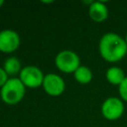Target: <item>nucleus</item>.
Listing matches in <instances>:
<instances>
[{"label":"nucleus","mask_w":127,"mask_h":127,"mask_svg":"<svg viewBox=\"0 0 127 127\" xmlns=\"http://www.w3.org/2000/svg\"><path fill=\"white\" fill-rule=\"evenodd\" d=\"M98 51L103 60L108 63H116L126 56L127 43L120 35L109 32L100 38Z\"/></svg>","instance_id":"f257e3e1"},{"label":"nucleus","mask_w":127,"mask_h":127,"mask_svg":"<svg viewBox=\"0 0 127 127\" xmlns=\"http://www.w3.org/2000/svg\"><path fill=\"white\" fill-rule=\"evenodd\" d=\"M0 95L2 100L10 105H14L22 100L25 95V85L17 77L9 78L1 87Z\"/></svg>","instance_id":"f03ea898"},{"label":"nucleus","mask_w":127,"mask_h":127,"mask_svg":"<svg viewBox=\"0 0 127 127\" xmlns=\"http://www.w3.org/2000/svg\"><path fill=\"white\" fill-rule=\"evenodd\" d=\"M55 64L60 70L65 73H70L74 72L80 65V60L78 55L73 51L64 50L56 56Z\"/></svg>","instance_id":"7ed1b4c3"},{"label":"nucleus","mask_w":127,"mask_h":127,"mask_svg":"<svg viewBox=\"0 0 127 127\" xmlns=\"http://www.w3.org/2000/svg\"><path fill=\"white\" fill-rule=\"evenodd\" d=\"M124 108V101L120 97L111 96L103 101L101 105V113L105 119L115 121L123 115Z\"/></svg>","instance_id":"20e7f679"},{"label":"nucleus","mask_w":127,"mask_h":127,"mask_svg":"<svg viewBox=\"0 0 127 127\" xmlns=\"http://www.w3.org/2000/svg\"><path fill=\"white\" fill-rule=\"evenodd\" d=\"M45 75L42 70L35 65H27L23 67L19 73L20 80L24 83L25 86L36 88L43 84Z\"/></svg>","instance_id":"39448f33"},{"label":"nucleus","mask_w":127,"mask_h":127,"mask_svg":"<svg viewBox=\"0 0 127 127\" xmlns=\"http://www.w3.org/2000/svg\"><path fill=\"white\" fill-rule=\"evenodd\" d=\"M42 85L44 87V90L52 96L61 95L64 91V88H65V83L63 77L56 73L46 74Z\"/></svg>","instance_id":"423d86ee"},{"label":"nucleus","mask_w":127,"mask_h":127,"mask_svg":"<svg viewBox=\"0 0 127 127\" xmlns=\"http://www.w3.org/2000/svg\"><path fill=\"white\" fill-rule=\"evenodd\" d=\"M20 46L19 34L10 29H5L0 32V51L3 53H12Z\"/></svg>","instance_id":"0eeeda50"},{"label":"nucleus","mask_w":127,"mask_h":127,"mask_svg":"<svg viewBox=\"0 0 127 127\" xmlns=\"http://www.w3.org/2000/svg\"><path fill=\"white\" fill-rule=\"evenodd\" d=\"M88 15L94 22H103L108 18V8L102 1H93L88 7Z\"/></svg>","instance_id":"6e6552de"},{"label":"nucleus","mask_w":127,"mask_h":127,"mask_svg":"<svg viewBox=\"0 0 127 127\" xmlns=\"http://www.w3.org/2000/svg\"><path fill=\"white\" fill-rule=\"evenodd\" d=\"M105 77L106 80L113 85H120L121 82L124 80V78L126 77L124 70L119 67V66H110L109 68H107L106 72H105Z\"/></svg>","instance_id":"1a4fd4ad"},{"label":"nucleus","mask_w":127,"mask_h":127,"mask_svg":"<svg viewBox=\"0 0 127 127\" xmlns=\"http://www.w3.org/2000/svg\"><path fill=\"white\" fill-rule=\"evenodd\" d=\"M73 76L75 80L81 84H86L89 83L92 79V71L88 66L85 65H79L77 69L73 72Z\"/></svg>","instance_id":"9d476101"},{"label":"nucleus","mask_w":127,"mask_h":127,"mask_svg":"<svg viewBox=\"0 0 127 127\" xmlns=\"http://www.w3.org/2000/svg\"><path fill=\"white\" fill-rule=\"evenodd\" d=\"M4 70L7 72L8 75H14L21 71V63L16 57H10L5 60L4 62Z\"/></svg>","instance_id":"9b49d317"},{"label":"nucleus","mask_w":127,"mask_h":127,"mask_svg":"<svg viewBox=\"0 0 127 127\" xmlns=\"http://www.w3.org/2000/svg\"><path fill=\"white\" fill-rule=\"evenodd\" d=\"M118 93H119L120 98L124 102H127V76L124 78V80L118 86Z\"/></svg>","instance_id":"f8f14e48"},{"label":"nucleus","mask_w":127,"mask_h":127,"mask_svg":"<svg viewBox=\"0 0 127 127\" xmlns=\"http://www.w3.org/2000/svg\"><path fill=\"white\" fill-rule=\"evenodd\" d=\"M8 79H9V78H8L7 72L4 70L3 67H0V87H2V86L6 83V81H7Z\"/></svg>","instance_id":"ddd939ff"},{"label":"nucleus","mask_w":127,"mask_h":127,"mask_svg":"<svg viewBox=\"0 0 127 127\" xmlns=\"http://www.w3.org/2000/svg\"><path fill=\"white\" fill-rule=\"evenodd\" d=\"M4 4V0H0V8L2 7V5Z\"/></svg>","instance_id":"4468645a"},{"label":"nucleus","mask_w":127,"mask_h":127,"mask_svg":"<svg viewBox=\"0 0 127 127\" xmlns=\"http://www.w3.org/2000/svg\"><path fill=\"white\" fill-rule=\"evenodd\" d=\"M124 39H125V41H126V43H127V33H126V36H125V38H124Z\"/></svg>","instance_id":"2eb2a0df"}]
</instances>
